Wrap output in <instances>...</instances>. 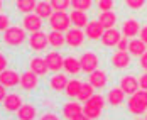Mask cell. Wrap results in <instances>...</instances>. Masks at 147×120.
Here are the masks:
<instances>
[{"instance_id": "obj_42", "label": "cell", "mask_w": 147, "mask_h": 120, "mask_svg": "<svg viewBox=\"0 0 147 120\" xmlns=\"http://www.w3.org/2000/svg\"><path fill=\"white\" fill-rule=\"evenodd\" d=\"M139 85L142 90H147V71H144V75L139 76Z\"/></svg>"}, {"instance_id": "obj_30", "label": "cell", "mask_w": 147, "mask_h": 120, "mask_svg": "<svg viewBox=\"0 0 147 120\" xmlns=\"http://www.w3.org/2000/svg\"><path fill=\"white\" fill-rule=\"evenodd\" d=\"M117 20H118V17L113 10L102 12V14L98 15V22L103 26V29H112V27H115V26H117Z\"/></svg>"}, {"instance_id": "obj_6", "label": "cell", "mask_w": 147, "mask_h": 120, "mask_svg": "<svg viewBox=\"0 0 147 120\" xmlns=\"http://www.w3.org/2000/svg\"><path fill=\"white\" fill-rule=\"evenodd\" d=\"M80 63H81V73L90 75L95 69H98V66H100V56L95 51H90L88 49V51H83L81 53Z\"/></svg>"}, {"instance_id": "obj_12", "label": "cell", "mask_w": 147, "mask_h": 120, "mask_svg": "<svg viewBox=\"0 0 147 120\" xmlns=\"http://www.w3.org/2000/svg\"><path fill=\"white\" fill-rule=\"evenodd\" d=\"M122 37H123V36H122V30H118L117 27L105 29L102 39H100V44H102L103 47H107V49H113V47L117 49V44Z\"/></svg>"}, {"instance_id": "obj_32", "label": "cell", "mask_w": 147, "mask_h": 120, "mask_svg": "<svg viewBox=\"0 0 147 120\" xmlns=\"http://www.w3.org/2000/svg\"><path fill=\"white\" fill-rule=\"evenodd\" d=\"M95 95V86L90 83V81H85L83 83V86H81V91H80V95H78V102H81V103H85V102H88L90 98Z\"/></svg>"}, {"instance_id": "obj_33", "label": "cell", "mask_w": 147, "mask_h": 120, "mask_svg": "<svg viewBox=\"0 0 147 120\" xmlns=\"http://www.w3.org/2000/svg\"><path fill=\"white\" fill-rule=\"evenodd\" d=\"M91 7H93V0H71V9L74 10L88 12Z\"/></svg>"}, {"instance_id": "obj_2", "label": "cell", "mask_w": 147, "mask_h": 120, "mask_svg": "<svg viewBox=\"0 0 147 120\" xmlns=\"http://www.w3.org/2000/svg\"><path fill=\"white\" fill-rule=\"evenodd\" d=\"M127 112L134 117L146 115L147 112V90H139L127 98Z\"/></svg>"}, {"instance_id": "obj_38", "label": "cell", "mask_w": 147, "mask_h": 120, "mask_svg": "<svg viewBox=\"0 0 147 120\" xmlns=\"http://www.w3.org/2000/svg\"><path fill=\"white\" fill-rule=\"evenodd\" d=\"M37 120H61V117H58V115L53 113V112H46V113H42V115H39Z\"/></svg>"}, {"instance_id": "obj_10", "label": "cell", "mask_w": 147, "mask_h": 120, "mask_svg": "<svg viewBox=\"0 0 147 120\" xmlns=\"http://www.w3.org/2000/svg\"><path fill=\"white\" fill-rule=\"evenodd\" d=\"M39 85H41L39 76L36 75V73H32L30 69L20 73V83H19L20 90L27 91V93H32V91H36L37 88H39Z\"/></svg>"}, {"instance_id": "obj_11", "label": "cell", "mask_w": 147, "mask_h": 120, "mask_svg": "<svg viewBox=\"0 0 147 120\" xmlns=\"http://www.w3.org/2000/svg\"><path fill=\"white\" fill-rule=\"evenodd\" d=\"M44 59H46V63H47L49 71H53V73H59L61 69H64V56L59 53L58 49L47 51V53L44 54Z\"/></svg>"}, {"instance_id": "obj_9", "label": "cell", "mask_w": 147, "mask_h": 120, "mask_svg": "<svg viewBox=\"0 0 147 120\" xmlns=\"http://www.w3.org/2000/svg\"><path fill=\"white\" fill-rule=\"evenodd\" d=\"M110 64L113 69L122 71V69H129L130 64H132V56L129 54V51H115L112 56H110Z\"/></svg>"}, {"instance_id": "obj_44", "label": "cell", "mask_w": 147, "mask_h": 120, "mask_svg": "<svg viewBox=\"0 0 147 120\" xmlns=\"http://www.w3.org/2000/svg\"><path fill=\"white\" fill-rule=\"evenodd\" d=\"M7 96V88L0 83V105H2V102H3V98Z\"/></svg>"}, {"instance_id": "obj_3", "label": "cell", "mask_w": 147, "mask_h": 120, "mask_svg": "<svg viewBox=\"0 0 147 120\" xmlns=\"http://www.w3.org/2000/svg\"><path fill=\"white\" fill-rule=\"evenodd\" d=\"M105 103H107V98H105L103 95H100V93H98V95L95 93L88 102L83 103V113L91 120L102 119L103 110H105Z\"/></svg>"}, {"instance_id": "obj_15", "label": "cell", "mask_w": 147, "mask_h": 120, "mask_svg": "<svg viewBox=\"0 0 147 120\" xmlns=\"http://www.w3.org/2000/svg\"><path fill=\"white\" fill-rule=\"evenodd\" d=\"M0 83L9 90V88H15L20 83V73L15 71L14 68H7L3 71H0Z\"/></svg>"}, {"instance_id": "obj_14", "label": "cell", "mask_w": 147, "mask_h": 120, "mask_svg": "<svg viewBox=\"0 0 147 120\" xmlns=\"http://www.w3.org/2000/svg\"><path fill=\"white\" fill-rule=\"evenodd\" d=\"M42 24H44V19H41L36 12L26 14L24 17H22V27L27 30L29 34L37 32V30H42Z\"/></svg>"}, {"instance_id": "obj_39", "label": "cell", "mask_w": 147, "mask_h": 120, "mask_svg": "<svg viewBox=\"0 0 147 120\" xmlns=\"http://www.w3.org/2000/svg\"><path fill=\"white\" fill-rule=\"evenodd\" d=\"M117 49L118 51H127V49H129V39H127V37H122L117 44Z\"/></svg>"}, {"instance_id": "obj_47", "label": "cell", "mask_w": 147, "mask_h": 120, "mask_svg": "<svg viewBox=\"0 0 147 120\" xmlns=\"http://www.w3.org/2000/svg\"><path fill=\"white\" fill-rule=\"evenodd\" d=\"M134 120H146V119H140V117H135Z\"/></svg>"}, {"instance_id": "obj_26", "label": "cell", "mask_w": 147, "mask_h": 120, "mask_svg": "<svg viewBox=\"0 0 147 120\" xmlns=\"http://www.w3.org/2000/svg\"><path fill=\"white\" fill-rule=\"evenodd\" d=\"M69 20H71V26H73V27L85 29L90 22V17H88V14L83 12V10H74V9H71V12H69Z\"/></svg>"}, {"instance_id": "obj_29", "label": "cell", "mask_w": 147, "mask_h": 120, "mask_svg": "<svg viewBox=\"0 0 147 120\" xmlns=\"http://www.w3.org/2000/svg\"><path fill=\"white\" fill-rule=\"evenodd\" d=\"M47 37H49V46L53 47V49H61V47H64L66 46V36H64V32H59V30H51L49 34H47Z\"/></svg>"}, {"instance_id": "obj_34", "label": "cell", "mask_w": 147, "mask_h": 120, "mask_svg": "<svg viewBox=\"0 0 147 120\" xmlns=\"http://www.w3.org/2000/svg\"><path fill=\"white\" fill-rule=\"evenodd\" d=\"M49 2H51V5H53L54 10H63V12H66V10L71 7V0H49Z\"/></svg>"}, {"instance_id": "obj_13", "label": "cell", "mask_w": 147, "mask_h": 120, "mask_svg": "<svg viewBox=\"0 0 147 120\" xmlns=\"http://www.w3.org/2000/svg\"><path fill=\"white\" fill-rule=\"evenodd\" d=\"M61 113L66 120H73L74 117L83 113V103L78 102V100H68L61 107Z\"/></svg>"}, {"instance_id": "obj_23", "label": "cell", "mask_w": 147, "mask_h": 120, "mask_svg": "<svg viewBox=\"0 0 147 120\" xmlns=\"http://www.w3.org/2000/svg\"><path fill=\"white\" fill-rule=\"evenodd\" d=\"M88 81L95 86V90H103L107 85H108V75L105 69H95L93 73L88 75Z\"/></svg>"}, {"instance_id": "obj_45", "label": "cell", "mask_w": 147, "mask_h": 120, "mask_svg": "<svg viewBox=\"0 0 147 120\" xmlns=\"http://www.w3.org/2000/svg\"><path fill=\"white\" fill-rule=\"evenodd\" d=\"M73 120H91V119H88V117H86L85 113H81V115H78V117H74Z\"/></svg>"}, {"instance_id": "obj_43", "label": "cell", "mask_w": 147, "mask_h": 120, "mask_svg": "<svg viewBox=\"0 0 147 120\" xmlns=\"http://www.w3.org/2000/svg\"><path fill=\"white\" fill-rule=\"evenodd\" d=\"M139 37L147 44V26H142V29H140V32H139Z\"/></svg>"}, {"instance_id": "obj_36", "label": "cell", "mask_w": 147, "mask_h": 120, "mask_svg": "<svg viewBox=\"0 0 147 120\" xmlns=\"http://www.w3.org/2000/svg\"><path fill=\"white\" fill-rule=\"evenodd\" d=\"M10 26H12V19H10V15L5 14V12H0V34H3Z\"/></svg>"}, {"instance_id": "obj_48", "label": "cell", "mask_w": 147, "mask_h": 120, "mask_svg": "<svg viewBox=\"0 0 147 120\" xmlns=\"http://www.w3.org/2000/svg\"><path fill=\"white\" fill-rule=\"evenodd\" d=\"M144 119H146V120H147V112H146V115H144Z\"/></svg>"}, {"instance_id": "obj_7", "label": "cell", "mask_w": 147, "mask_h": 120, "mask_svg": "<svg viewBox=\"0 0 147 120\" xmlns=\"http://www.w3.org/2000/svg\"><path fill=\"white\" fill-rule=\"evenodd\" d=\"M22 105H24L22 95L17 93V91H10V93H7V96H5L3 102H2V110H3L5 113H9V115H15L17 110Z\"/></svg>"}, {"instance_id": "obj_21", "label": "cell", "mask_w": 147, "mask_h": 120, "mask_svg": "<svg viewBox=\"0 0 147 120\" xmlns=\"http://www.w3.org/2000/svg\"><path fill=\"white\" fill-rule=\"evenodd\" d=\"M85 36H86V39H90V41H100L103 36V32H105V29H103V26L98 22V19H95V20H90L88 26L85 27Z\"/></svg>"}, {"instance_id": "obj_35", "label": "cell", "mask_w": 147, "mask_h": 120, "mask_svg": "<svg viewBox=\"0 0 147 120\" xmlns=\"http://www.w3.org/2000/svg\"><path fill=\"white\" fill-rule=\"evenodd\" d=\"M96 7L100 12H108L115 9V0H96Z\"/></svg>"}, {"instance_id": "obj_25", "label": "cell", "mask_w": 147, "mask_h": 120, "mask_svg": "<svg viewBox=\"0 0 147 120\" xmlns=\"http://www.w3.org/2000/svg\"><path fill=\"white\" fill-rule=\"evenodd\" d=\"M83 80H80V78H71L69 81H68V85H66V88H64V96L68 98V100H74V98H78V95H80V91H81V86H83Z\"/></svg>"}, {"instance_id": "obj_18", "label": "cell", "mask_w": 147, "mask_h": 120, "mask_svg": "<svg viewBox=\"0 0 147 120\" xmlns=\"http://www.w3.org/2000/svg\"><path fill=\"white\" fill-rule=\"evenodd\" d=\"M105 98H107V103L110 107H120V105L125 103V100H127L129 96L125 95V91L122 90L120 86H112L110 90L107 91Z\"/></svg>"}, {"instance_id": "obj_41", "label": "cell", "mask_w": 147, "mask_h": 120, "mask_svg": "<svg viewBox=\"0 0 147 120\" xmlns=\"http://www.w3.org/2000/svg\"><path fill=\"white\" fill-rule=\"evenodd\" d=\"M7 68H9V59H7V56L3 53H0V71H3Z\"/></svg>"}, {"instance_id": "obj_46", "label": "cell", "mask_w": 147, "mask_h": 120, "mask_svg": "<svg viewBox=\"0 0 147 120\" xmlns=\"http://www.w3.org/2000/svg\"><path fill=\"white\" fill-rule=\"evenodd\" d=\"M3 5H5V3H3V0H0V12H3Z\"/></svg>"}, {"instance_id": "obj_8", "label": "cell", "mask_w": 147, "mask_h": 120, "mask_svg": "<svg viewBox=\"0 0 147 120\" xmlns=\"http://www.w3.org/2000/svg\"><path fill=\"white\" fill-rule=\"evenodd\" d=\"M64 36H66V46L71 47V49H80V47H83L85 39H86L85 30L78 29V27H69V29L64 32Z\"/></svg>"}, {"instance_id": "obj_22", "label": "cell", "mask_w": 147, "mask_h": 120, "mask_svg": "<svg viewBox=\"0 0 147 120\" xmlns=\"http://www.w3.org/2000/svg\"><path fill=\"white\" fill-rule=\"evenodd\" d=\"M69 75H66V73H53V76L49 78V88L54 91V93H61V91H64L66 88V85H68V81H69Z\"/></svg>"}, {"instance_id": "obj_40", "label": "cell", "mask_w": 147, "mask_h": 120, "mask_svg": "<svg viewBox=\"0 0 147 120\" xmlns=\"http://www.w3.org/2000/svg\"><path fill=\"white\" fill-rule=\"evenodd\" d=\"M139 66H140V69L142 71H147V51L139 58Z\"/></svg>"}, {"instance_id": "obj_17", "label": "cell", "mask_w": 147, "mask_h": 120, "mask_svg": "<svg viewBox=\"0 0 147 120\" xmlns=\"http://www.w3.org/2000/svg\"><path fill=\"white\" fill-rule=\"evenodd\" d=\"M17 120H37L39 113H37V105L32 102H24V105L20 107L15 113Z\"/></svg>"}, {"instance_id": "obj_31", "label": "cell", "mask_w": 147, "mask_h": 120, "mask_svg": "<svg viewBox=\"0 0 147 120\" xmlns=\"http://www.w3.org/2000/svg\"><path fill=\"white\" fill-rule=\"evenodd\" d=\"M36 5H37V0H15V10L22 15L32 14L36 10Z\"/></svg>"}, {"instance_id": "obj_28", "label": "cell", "mask_w": 147, "mask_h": 120, "mask_svg": "<svg viewBox=\"0 0 147 120\" xmlns=\"http://www.w3.org/2000/svg\"><path fill=\"white\" fill-rule=\"evenodd\" d=\"M34 12L39 15L41 19L47 20V19L53 15L54 9H53V5H51L49 0H37V5H36V10H34Z\"/></svg>"}, {"instance_id": "obj_27", "label": "cell", "mask_w": 147, "mask_h": 120, "mask_svg": "<svg viewBox=\"0 0 147 120\" xmlns=\"http://www.w3.org/2000/svg\"><path fill=\"white\" fill-rule=\"evenodd\" d=\"M64 73L69 76H78L81 73V63H80V58H76L73 54L66 56L64 58Z\"/></svg>"}, {"instance_id": "obj_24", "label": "cell", "mask_w": 147, "mask_h": 120, "mask_svg": "<svg viewBox=\"0 0 147 120\" xmlns=\"http://www.w3.org/2000/svg\"><path fill=\"white\" fill-rule=\"evenodd\" d=\"M129 54L132 56V58H140L144 53L147 51V44L140 39V37H132V39H129Z\"/></svg>"}, {"instance_id": "obj_1", "label": "cell", "mask_w": 147, "mask_h": 120, "mask_svg": "<svg viewBox=\"0 0 147 120\" xmlns=\"http://www.w3.org/2000/svg\"><path fill=\"white\" fill-rule=\"evenodd\" d=\"M27 39H29V32L22 26H14V24L2 34V42L9 47H20L27 44Z\"/></svg>"}, {"instance_id": "obj_16", "label": "cell", "mask_w": 147, "mask_h": 120, "mask_svg": "<svg viewBox=\"0 0 147 120\" xmlns=\"http://www.w3.org/2000/svg\"><path fill=\"white\" fill-rule=\"evenodd\" d=\"M140 29H142V26H140V24H139V20H137V19H134V17L125 19V20L122 22V26H120L122 36H123V37H127V39L137 37V36H139V32H140Z\"/></svg>"}, {"instance_id": "obj_20", "label": "cell", "mask_w": 147, "mask_h": 120, "mask_svg": "<svg viewBox=\"0 0 147 120\" xmlns=\"http://www.w3.org/2000/svg\"><path fill=\"white\" fill-rule=\"evenodd\" d=\"M29 69L32 73H36L39 78H44V76H47V73H49L47 63H46V59L42 56H32L29 59Z\"/></svg>"}, {"instance_id": "obj_5", "label": "cell", "mask_w": 147, "mask_h": 120, "mask_svg": "<svg viewBox=\"0 0 147 120\" xmlns=\"http://www.w3.org/2000/svg\"><path fill=\"white\" fill-rule=\"evenodd\" d=\"M27 47L34 53H44L46 49L49 47V37L44 30H37V32H32L29 34V39H27Z\"/></svg>"}, {"instance_id": "obj_19", "label": "cell", "mask_w": 147, "mask_h": 120, "mask_svg": "<svg viewBox=\"0 0 147 120\" xmlns=\"http://www.w3.org/2000/svg\"><path fill=\"white\" fill-rule=\"evenodd\" d=\"M118 86L125 91V95H127V96L134 95L135 91L140 88V85H139V78H137V76H134V75L120 76V80H118Z\"/></svg>"}, {"instance_id": "obj_37", "label": "cell", "mask_w": 147, "mask_h": 120, "mask_svg": "<svg viewBox=\"0 0 147 120\" xmlns=\"http://www.w3.org/2000/svg\"><path fill=\"white\" fill-rule=\"evenodd\" d=\"M125 2V5L130 9V10H140V9H144L147 3V0H123Z\"/></svg>"}, {"instance_id": "obj_4", "label": "cell", "mask_w": 147, "mask_h": 120, "mask_svg": "<svg viewBox=\"0 0 147 120\" xmlns=\"http://www.w3.org/2000/svg\"><path fill=\"white\" fill-rule=\"evenodd\" d=\"M51 30H59V32H66L71 27V20H69V12H63V10H54L53 15L47 19Z\"/></svg>"}]
</instances>
